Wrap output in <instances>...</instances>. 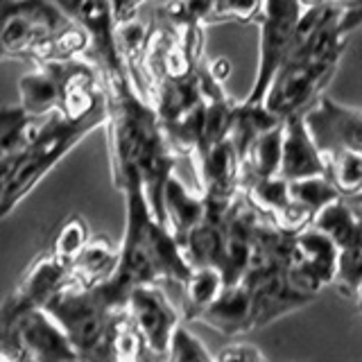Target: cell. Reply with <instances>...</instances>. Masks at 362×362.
Instances as JSON below:
<instances>
[{
	"instance_id": "6da1fadb",
	"label": "cell",
	"mask_w": 362,
	"mask_h": 362,
	"mask_svg": "<svg viewBox=\"0 0 362 362\" xmlns=\"http://www.w3.org/2000/svg\"><path fill=\"white\" fill-rule=\"evenodd\" d=\"M109 100V158L113 186L139 173L145 197L158 222L165 224L163 188L175 173L177 154L170 145L165 129L154 105L136 90L127 71L102 75Z\"/></svg>"
},
{
	"instance_id": "7a4b0ae2",
	"label": "cell",
	"mask_w": 362,
	"mask_h": 362,
	"mask_svg": "<svg viewBox=\"0 0 362 362\" xmlns=\"http://www.w3.org/2000/svg\"><path fill=\"white\" fill-rule=\"evenodd\" d=\"M116 188L124 195V235L120 243V260L113 276L98 288L113 308L122 310L132 290L163 281L184 286L192 267L175 235L152 213L141 175L132 173L116 184Z\"/></svg>"
},
{
	"instance_id": "3957f363",
	"label": "cell",
	"mask_w": 362,
	"mask_h": 362,
	"mask_svg": "<svg viewBox=\"0 0 362 362\" xmlns=\"http://www.w3.org/2000/svg\"><path fill=\"white\" fill-rule=\"evenodd\" d=\"M339 16L342 9L333 0L303 9L292 50L263 100L272 116L286 120L294 113H305L331 84L349 41L339 30Z\"/></svg>"
},
{
	"instance_id": "277c9868",
	"label": "cell",
	"mask_w": 362,
	"mask_h": 362,
	"mask_svg": "<svg viewBox=\"0 0 362 362\" xmlns=\"http://www.w3.org/2000/svg\"><path fill=\"white\" fill-rule=\"evenodd\" d=\"M107 120H109V109L84 120H71L62 116L59 111L37 120V127H34L32 139L21 156L16 173L9 181L5 195L0 197V220L7 218V215L41 184L45 175H48L68 152H73L90 132L105 127Z\"/></svg>"
},
{
	"instance_id": "5b68a950",
	"label": "cell",
	"mask_w": 362,
	"mask_h": 362,
	"mask_svg": "<svg viewBox=\"0 0 362 362\" xmlns=\"http://www.w3.org/2000/svg\"><path fill=\"white\" fill-rule=\"evenodd\" d=\"M43 308L66 331L79 362H111V331L120 310L113 308L98 286L79 288L66 281Z\"/></svg>"
},
{
	"instance_id": "8992f818",
	"label": "cell",
	"mask_w": 362,
	"mask_h": 362,
	"mask_svg": "<svg viewBox=\"0 0 362 362\" xmlns=\"http://www.w3.org/2000/svg\"><path fill=\"white\" fill-rule=\"evenodd\" d=\"M71 21L52 0H0V62H57V37Z\"/></svg>"
},
{
	"instance_id": "52a82bcc",
	"label": "cell",
	"mask_w": 362,
	"mask_h": 362,
	"mask_svg": "<svg viewBox=\"0 0 362 362\" xmlns=\"http://www.w3.org/2000/svg\"><path fill=\"white\" fill-rule=\"evenodd\" d=\"M299 0H265L258 16L260 43H258V71L249 93L243 98L245 105H263L272 79L292 50L299 23L303 16Z\"/></svg>"
},
{
	"instance_id": "ba28073f",
	"label": "cell",
	"mask_w": 362,
	"mask_h": 362,
	"mask_svg": "<svg viewBox=\"0 0 362 362\" xmlns=\"http://www.w3.org/2000/svg\"><path fill=\"white\" fill-rule=\"evenodd\" d=\"M288 263L290 260H272V263L249 265L247 274L240 279L252 294L254 331L313 303L315 297L292 286Z\"/></svg>"
},
{
	"instance_id": "9c48e42d",
	"label": "cell",
	"mask_w": 362,
	"mask_h": 362,
	"mask_svg": "<svg viewBox=\"0 0 362 362\" xmlns=\"http://www.w3.org/2000/svg\"><path fill=\"white\" fill-rule=\"evenodd\" d=\"M190 161L195 168L197 190L206 202V209L229 211L243 195V163L231 136L206 150H197Z\"/></svg>"
},
{
	"instance_id": "30bf717a",
	"label": "cell",
	"mask_w": 362,
	"mask_h": 362,
	"mask_svg": "<svg viewBox=\"0 0 362 362\" xmlns=\"http://www.w3.org/2000/svg\"><path fill=\"white\" fill-rule=\"evenodd\" d=\"M337 263H339L337 245L331 240V235L317 229L315 224L294 233L288 274L292 286L297 290H301L303 294H310V297H317L324 288L335 283Z\"/></svg>"
},
{
	"instance_id": "8fae6325",
	"label": "cell",
	"mask_w": 362,
	"mask_h": 362,
	"mask_svg": "<svg viewBox=\"0 0 362 362\" xmlns=\"http://www.w3.org/2000/svg\"><path fill=\"white\" fill-rule=\"evenodd\" d=\"M124 308H127L132 322L139 328L147 356L154 358V362L165 360L177 328L181 326V317L163 292L161 283L132 290Z\"/></svg>"
},
{
	"instance_id": "7c38bea8",
	"label": "cell",
	"mask_w": 362,
	"mask_h": 362,
	"mask_svg": "<svg viewBox=\"0 0 362 362\" xmlns=\"http://www.w3.org/2000/svg\"><path fill=\"white\" fill-rule=\"evenodd\" d=\"M68 281V265L57 260L50 252L34 258L23 272V276L9 292V297L0 303V324L14 326L21 315L34 308H43L52 294Z\"/></svg>"
},
{
	"instance_id": "4fadbf2b",
	"label": "cell",
	"mask_w": 362,
	"mask_h": 362,
	"mask_svg": "<svg viewBox=\"0 0 362 362\" xmlns=\"http://www.w3.org/2000/svg\"><path fill=\"white\" fill-rule=\"evenodd\" d=\"M303 116L322 152H362V109L346 107L333 98L322 95Z\"/></svg>"
},
{
	"instance_id": "5bb4252c",
	"label": "cell",
	"mask_w": 362,
	"mask_h": 362,
	"mask_svg": "<svg viewBox=\"0 0 362 362\" xmlns=\"http://www.w3.org/2000/svg\"><path fill=\"white\" fill-rule=\"evenodd\" d=\"M260 218L263 215L245 199V195L238 197L233 206L226 211L222 258L218 267L224 279V286H233V283H238L247 274L249 260H252L256 226Z\"/></svg>"
},
{
	"instance_id": "9a60e30c",
	"label": "cell",
	"mask_w": 362,
	"mask_h": 362,
	"mask_svg": "<svg viewBox=\"0 0 362 362\" xmlns=\"http://www.w3.org/2000/svg\"><path fill=\"white\" fill-rule=\"evenodd\" d=\"M14 328L32 362H79L66 331L45 308H34L21 315Z\"/></svg>"
},
{
	"instance_id": "2e32d148",
	"label": "cell",
	"mask_w": 362,
	"mask_h": 362,
	"mask_svg": "<svg viewBox=\"0 0 362 362\" xmlns=\"http://www.w3.org/2000/svg\"><path fill=\"white\" fill-rule=\"evenodd\" d=\"M320 175H326L324 154L305 124V116L294 113L283 120V156L279 177L286 181H297Z\"/></svg>"
},
{
	"instance_id": "e0dca14e",
	"label": "cell",
	"mask_w": 362,
	"mask_h": 362,
	"mask_svg": "<svg viewBox=\"0 0 362 362\" xmlns=\"http://www.w3.org/2000/svg\"><path fill=\"white\" fill-rule=\"evenodd\" d=\"M195 322L206 324L215 333L226 337H238L254 331V310H252V294L243 281L233 286H224L220 297L204 310Z\"/></svg>"
},
{
	"instance_id": "ac0fdd59",
	"label": "cell",
	"mask_w": 362,
	"mask_h": 362,
	"mask_svg": "<svg viewBox=\"0 0 362 362\" xmlns=\"http://www.w3.org/2000/svg\"><path fill=\"white\" fill-rule=\"evenodd\" d=\"M120 260V245H116L107 235H90V240L82 249L71 267H68V281L79 288H95L113 276Z\"/></svg>"
},
{
	"instance_id": "d6986e66",
	"label": "cell",
	"mask_w": 362,
	"mask_h": 362,
	"mask_svg": "<svg viewBox=\"0 0 362 362\" xmlns=\"http://www.w3.org/2000/svg\"><path fill=\"white\" fill-rule=\"evenodd\" d=\"M163 213H165V226L175 235V240L181 243L204 220V215H206V202H204L199 190L197 192L188 190L184 181L173 173L163 188Z\"/></svg>"
},
{
	"instance_id": "ffe728a7",
	"label": "cell",
	"mask_w": 362,
	"mask_h": 362,
	"mask_svg": "<svg viewBox=\"0 0 362 362\" xmlns=\"http://www.w3.org/2000/svg\"><path fill=\"white\" fill-rule=\"evenodd\" d=\"M59 73L62 62H50L37 66L34 71L18 79V105L34 120H41L50 116V113L59 111Z\"/></svg>"
},
{
	"instance_id": "44dd1931",
	"label": "cell",
	"mask_w": 362,
	"mask_h": 362,
	"mask_svg": "<svg viewBox=\"0 0 362 362\" xmlns=\"http://www.w3.org/2000/svg\"><path fill=\"white\" fill-rule=\"evenodd\" d=\"M283 156V122L263 132L243 156V181L276 177Z\"/></svg>"
},
{
	"instance_id": "7402d4cb",
	"label": "cell",
	"mask_w": 362,
	"mask_h": 362,
	"mask_svg": "<svg viewBox=\"0 0 362 362\" xmlns=\"http://www.w3.org/2000/svg\"><path fill=\"white\" fill-rule=\"evenodd\" d=\"M224 290V279L215 267H192L184 283V320L195 322Z\"/></svg>"
},
{
	"instance_id": "603a6c76",
	"label": "cell",
	"mask_w": 362,
	"mask_h": 362,
	"mask_svg": "<svg viewBox=\"0 0 362 362\" xmlns=\"http://www.w3.org/2000/svg\"><path fill=\"white\" fill-rule=\"evenodd\" d=\"M326 163V179L339 192V197L356 199L362 195V152L331 150L322 152Z\"/></svg>"
},
{
	"instance_id": "cb8c5ba5",
	"label": "cell",
	"mask_w": 362,
	"mask_h": 362,
	"mask_svg": "<svg viewBox=\"0 0 362 362\" xmlns=\"http://www.w3.org/2000/svg\"><path fill=\"white\" fill-rule=\"evenodd\" d=\"M37 120L25 113L21 105L0 107V158L23 150L34 134Z\"/></svg>"
},
{
	"instance_id": "d4e9b609",
	"label": "cell",
	"mask_w": 362,
	"mask_h": 362,
	"mask_svg": "<svg viewBox=\"0 0 362 362\" xmlns=\"http://www.w3.org/2000/svg\"><path fill=\"white\" fill-rule=\"evenodd\" d=\"M111 362H145L147 349L139 333V328L132 322L127 308H122L116 315L111 331V344H109Z\"/></svg>"
},
{
	"instance_id": "484cf974",
	"label": "cell",
	"mask_w": 362,
	"mask_h": 362,
	"mask_svg": "<svg viewBox=\"0 0 362 362\" xmlns=\"http://www.w3.org/2000/svg\"><path fill=\"white\" fill-rule=\"evenodd\" d=\"M90 240V231H88V224L82 215H68V218L59 224L54 238H52V245H50V254L62 260L64 265L71 267L73 260L82 254V249L86 247V243Z\"/></svg>"
},
{
	"instance_id": "4316f807",
	"label": "cell",
	"mask_w": 362,
	"mask_h": 362,
	"mask_svg": "<svg viewBox=\"0 0 362 362\" xmlns=\"http://www.w3.org/2000/svg\"><path fill=\"white\" fill-rule=\"evenodd\" d=\"M360 283H362V229L344 247H339L337 276L333 286L342 297L356 299Z\"/></svg>"
},
{
	"instance_id": "83f0119b",
	"label": "cell",
	"mask_w": 362,
	"mask_h": 362,
	"mask_svg": "<svg viewBox=\"0 0 362 362\" xmlns=\"http://www.w3.org/2000/svg\"><path fill=\"white\" fill-rule=\"evenodd\" d=\"M337 197H339V192L333 188L331 181L326 179V175L290 181V199L297 204V206L308 211L313 218L326 206V204L335 202Z\"/></svg>"
},
{
	"instance_id": "f1b7e54d",
	"label": "cell",
	"mask_w": 362,
	"mask_h": 362,
	"mask_svg": "<svg viewBox=\"0 0 362 362\" xmlns=\"http://www.w3.org/2000/svg\"><path fill=\"white\" fill-rule=\"evenodd\" d=\"M158 362H218V358L209 354V349L202 344L195 333H190L186 326H179L168 358Z\"/></svg>"
},
{
	"instance_id": "f546056e",
	"label": "cell",
	"mask_w": 362,
	"mask_h": 362,
	"mask_svg": "<svg viewBox=\"0 0 362 362\" xmlns=\"http://www.w3.org/2000/svg\"><path fill=\"white\" fill-rule=\"evenodd\" d=\"M218 362H269L254 344H231L218 354Z\"/></svg>"
},
{
	"instance_id": "4dcf8cb0",
	"label": "cell",
	"mask_w": 362,
	"mask_h": 362,
	"mask_svg": "<svg viewBox=\"0 0 362 362\" xmlns=\"http://www.w3.org/2000/svg\"><path fill=\"white\" fill-rule=\"evenodd\" d=\"M342 9V16H339V30H342L346 37L351 32H356L362 25V0H333Z\"/></svg>"
},
{
	"instance_id": "1f68e13d",
	"label": "cell",
	"mask_w": 362,
	"mask_h": 362,
	"mask_svg": "<svg viewBox=\"0 0 362 362\" xmlns=\"http://www.w3.org/2000/svg\"><path fill=\"white\" fill-rule=\"evenodd\" d=\"M204 66H206V71H209V75L215 79V82H220V84H224L226 79H229V75H231V62L226 59V57H213V59H206L204 62Z\"/></svg>"
},
{
	"instance_id": "d6a6232c",
	"label": "cell",
	"mask_w": 362,
	"mask_h": 362,
	"mask_svg": "<svg viewBox=\"0 0 362 362\" xmlns=\"http://www.w3.org/2000/svg\"><path fill=\"white\" fill-rule=\"evenodd\" d=\"M111 7H113V16H116L118 25L136 18L141 11V5L136 3V0H111Z\"/></svg>"
},
{
	"instance_id": "836d02e7",
	"label": "cell",
	"mask_w": 362,
	"mask_h": 362,
	"mask_svg": "<svg viewBox=\"0 0 362 362\" xmlns=\"http://www.w3.org/2000/svg\"><path fill=\"white\" fill-rule=\"evenodd\" d=\"M184 5L204 23V25H206L209 14H211V9H213V5H215V0H184Z\"/></svg>"
},
{
	"instance_id": "e575fe53",
	"label": "cell",
	"mask_w": 362,
	"mask_h": 362,
	"mask_svg": "<svg viewBox=\"0 0 362 362\" xmlns=\"http://www.w3.org/2000/svg\"><path fill=\"white\" fill-rule=\"evenodd\" d=\"M299 3L308 9V7H315V5H322V3H326V0H299Z\"/></svg>"
},
{
	"instance_id": "d590c367",
	"label": "cell",
	"mask_w": 362,
	"mask_h": 362,
	"mask_svg": "<svg viewBox=\"0 0 362 362\" xmlns=\"http://www.w3.org/2000/svg\"><path fill=\"white\" fill-rule=\"evenodd\" d=\"M356 303H358V308H360V313H362V283H360V288H358V294H356V299H354Z\"/></svg>"
},
{
	"instance_id": "8d00e7d4",
	"label": "cell",
	"mask_w": 362,
	"mask_h": 362,
	"mask_svg": "<svg viewBox=\"0 0 362 362\" xmlns=\"http://www.w3.org/2000/svg\"><path fill=\"white\" fill-rule=\"evenodd\" d=\"M349 202L354 204V206H356V209H358V211L362 213V195H360V197H356V199H349Z\"/></svg>"
},
{
	"instance_id": "74e56055",
	"label": "cell",
	"mask_w": 362,
	"mask_h": 362,
	"mask_svg": "<svg viewBox=\"0 0 362 362\" xmlns=\"http://www.w3.org/2000/svg\"><path fill=\"white\" fill-rule=\"evenodd\" d=\"M136 3H139V5L143 7V5H147V3H150V0H136Z\"/></svg>"
}]
</instances>
